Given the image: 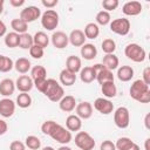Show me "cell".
Listing matches in <instances>:
<instances>
[{"label": "cell", "instance_id": "cell-1", "mask_svg": "<svg viewBox=\"0 0 150 150\" xmlns=\"http://www.w3.org/2000/svg\"><path fill=\"white\" fill-rule=\"evenodd\" d=\"M41 131H42V134L50 136L55 142H57L62 145L68 144L73 139V135L69 130H67L64 127H62L61 124H59L52 120L45 121L42 123Z\"/></svg>", "mask_w": 150, "mask_h": 150}, {"label": "cell", "instance_id": "cell-2", "mask_svg": "<svg viewBox=\"0 0 150 150\" xmlns=\"http://www.w3.org/2000/svg\"><path fill=\"white\" fill-rule=\"evenodd\" d=\"M35 88L52 102H59L64 96L63 87L54 79H47L43 83L39 84Z\"/></svg>", "mask_w": 150, "mask_h": 150}, {"label": "cell", "instance_id": "cell-3", "mask_svg": "<svg viewBox=\"0 0 150 150\" xmlns=\"http://www.w3.org/2000/svg\"><path fill=\"white\" fill-rule=\"evenodd\" d=\"M129 95L131 98H134L135 101H137L139 103H149L150 102V88L141 79L132 82V84L129 89Z\"/></svg>", "mask_w": 150, "mask_h": 150}, {"label": "cell", "instance_id": "cell-4", "mask_svg": "<svg viewBox=\"0 0 150 150\" xmlns=\"http://www.w3.org/2000/svg\"><path fill=\"white\" fill-rule=\"evenodd\" d=\"M124 54L129 60H131V61H134L136 63L143 62L145 60V57H146L145 49L143 47H141L138 43H129V45H127L125 48H124Z\"/></svg>", "mask_w": 150, "mask_h": 150}, {"label": "cell", "instance_id": "cell-5", "mask_svg": "<svg viewBox=\"0 0 150 150\" xmlns=\"http://www.w3.org/2000/svg\"><path fill=\"white\" fill-rule=\"evenodd\" d=\"M75 145L81 150H93L95 148V139L87 131H77L75 135Z\"/></svg>", "mask_w": 150, "mask_h": 150}, {"label": "cell", "instance_id": "cell-6", "mask_svg": "<svg viewBox=\"0 0 150 150\" xmlns=\"http://www.w3.org/2000/svg\"><path fill=\"white\" fill-rule=\"evenodd\" d=\"M41 25L47 30H54L59 26V14L54 9H47L41 14Z\"/></svg>", "mask_w": 150, "mask_h": 150}, {"label": "cell", "instance_id": "cell-7", "mask_svg": "<svg viewBox=\"0 0 150 150\" xmlns=\"http://www.w3.org/2000/svg\"><path fill=\"white\" fill-rule=\"evenodd\" d=\"M114 123L120 129H125L130 124V112L125 107H118L114 112Z\"/></svg>", "mask_w": 150, "mask_h": 150}, {"label": "cell", "instance_id": "cell-8", "mask_svg": "<svg viewBox=\"0 0 150 150\" xmlns=\"http://www.w3.org/2000/svg\"><path fill=\"white\" fill-rule=\"evenodd\" d=\"M94 73H95V80L102 84L104 82H108V81H114V74L111 70L107 69L102 63H96L94 66H91Z\"/></svg>", "mask_w": 150, "mask_h": 150}, {"label": "cell", "instance_id": "cell-9", "mask_svg": "<svg viewBox=\"0 0 150 150\" xmlns=\"http://www.w3.org/2000/svg\"><path fill=\"white\" fill-rule=\"evenodd\" d=\"M110 30L117 35H127L130 32V21L125 18H118L110 21Z\"/></svg>", "mask_w": 150, "mask_h": 150}, {"label": "cell", "instance_id": "cell-10", "mask_svg": "<svg viewBox=\"0 0 150 150\" xmlns=\"http://www.w3.org/2000/svg\"><path fill=\"white\" fill-rule=\"evenodd\" d=\"M40 16H41V11L36 6H27L20 12V19L23 20L26 23L33 22L38 20Z\"/></svg>", "mask_w": 150, "mask_h": 150}, {"label": "cell", "instance_id": "cell-11", "mask_svg": "<svg viewBox=\"0 0 150 150\" xmlns=\"http://www.w3.org/2000/svg\"><path fill=\"white\" fill-rule=\"evenodd\" d=\"M94 108L102 115H109L114 111V104L110 100L104 97H97L94 101Z\"/></svg>", "mask_w": 150, "mask_h": 150}, {"label": "cell", "instance_id": "cell-12", "mask_svg": "<svg viewBox=\"0 0 150 150\" xmlns=\"http://www.w3.org/2000/svg\"><path fill=\"white\" fill-rule=\"evenodd\" d=\"M30 79L35 87L43 83L47 80V70L43 66H34L30 69Z\"/></svg>", "mask_w": 150, "mask_h": 150}, {"label": "cell", "instance_id": "cell-13", "mask_svg": "<svg viewBox=\"0 0 150 150\" xmlns=\"http://www.w3.org/2000/svg\"><path fill=\"white\" fill-rule=\"evenodd\" d=\"M50 41H52V45L57 48V49H63L68 46L69 43V39H68V35L62 32V30H56L50 36Z\"/></svg>", "mask_w": 150, "mask_h": 150}, {"label": "cell", "instance_id": "cell-14", "mask_svg": "<svg viewBox=\"0 0 150 150\" xmlns=\"http://www.w3.org/2000/svg\"><path fill=\"white\" fill-rule=\"evenodd\" d=\"M15 107H16L15 102L8 97L0 100V115L5 118L13 116V114L15 112Z\"/></svg>", "mask_w": 150, "mask_h": 150}, {"label": "cell", "instance_id": "cell-15", "mask_svg": "<svg viewBox=\"0 0 150 150\" xmlns=\"http://www.w3.org/2000/svg\"><path fill=\"white\" fill-rule=\"evenodd\" d=\"M75 111H76L75 115H77L81 120H88L93 115V105L88 101H82L79 104H76Z\"/></svg>", "mask_w": 150, "mask_h": 150}, {"label": "cell", "instance_id": "cell-16", "mask_svg": "<svg viewBox=\"0 0 150 150\" xmlns=\"http://www.w3.org/2000/svg\"><path fill=\"white\" fill-rule=\"evenodd\" d=\"M33 87H34L33 80L28 75H20L15 81V88L20 93H28L33 89Z\"/></svg>", "mask_w": 150, "mask_h": 150}, {"label": "cell", "instance_id": "cell-17", "mask_svg": "<svg viewBox=\"0 0 150 150\" xmlns=\"http://www.w3.org/2000/svg\"><path fill=\"white\" fill-rule=\"evenodd\" d=\"M142 9H143V6L139 1H128L122 7L123 14H125L128 16H136V15L141 14Z\"/></svg>", "mask_w": 150, "mask_h": 150}, {"label": "cell", "instance_id": "cell-18", "mask_svg": "<svg viewBox=\"0 0 150 150\" xmlns=\"http://www.w3.org/2000/svg\"><path fill=\"white\" fill-rule=\"evenodd\" d=\"M68 39H69V43L73 45L74 47H82L86 43V36L83 30L81 29H73L68 35Z\"/></svg>", "mask_w": 150, "mask_h": 150}, {"label": "cell", "instance_id": "cell-19", "mask_svg": "<svg viewBox=\"0 0 150 150\" xmlns=\"http://www.w3.org/2000/svg\"><path fill=\"white\" fill-rule=\"evenodd\" d=\"M59 107L64 112H71L76 108V100L71 95H64L59 101Z\"/></svg>", "mask_w": 150, "mask_h": 150}, {"label": "cell", "instance_id": "cell-20", "mask_svg": "<svg viewBox=\"0 0 150 150\" xmlns=\"http://www.w3.org/2000/svg\"><path fill=\"white\" fill-rule=\"evenodd\" d=\"M116 150H141L139 146L129 137H120L115 143Z\"/></svg>", "mask_w": 150, "mask_h": 150}, {"label": "cell", "instance_id": "cell-21", "mask_svg": "<svg viewBox=\"0 0 150 150\" xmlns=\"http://www.w3.org/2000/svg\"><path fill=\"white\" fill-rule=\"evenodd\" d=\"M59 80H60V83L61 86H64V87H70L75 83L76 81V74L75 73H71L70 70L68 69H62L60 71V75H59Z\"/></svg>", "mask_w": 150, "mask_h": 150}, {"label": "cell", "instance_id": "cell-22", "mask_svg": "<svg viewBox=\"0 0 150 150\" xmlns=\"http://www.w3.org/2000/svg\"><path fill=\"white\" fill-rule=\"evenodd\" d=\"M15 82L12 79H4L0 82V95L8 97L14 94L15 91Z\"/></svg>", "mask_w": 150, "mask_h": 150}, {"label": "cell", "instance_id": "cell-23", "mask_svg": "<svg viewBox=\"0 0 150 150\" xmlns=\"http://www.w3.org/2000/svg\"><path fill=\"white\" fill-rule=\"evenodd\" d=\"M82 128V120L77 115H68L66 118V129L71 131H80Z\"/></svg>", "mask_w": 150, "mask_h": 150}, {"label": "cell", "instance_id": "cell-24", "mask_svg": "<svg viewBox=\"0 0 150 150\" xmlns=\"http://www.w3.org/2000/svg\"><path fill=\"white\" fill-rule=\"evenodd\" d=\"M66 69L70 70L71 73H79L82 69V62L81 59L76 55H70L66 60Z\"/></svg>", "mask_w": 150, "mask_h": 150}, {"label": "cell", "instance_id": "cell-25", "mask_svg": "<svg viewBox=\"0 0 150 150\" xmlns=\"http://www.w3.org/2000/svg\"><path fill=\"white\" fill-rule=\"evenodd\" d=\"M80 53H81V56H82L84 60L90 61V60H94V59L96 57V55H97V49H96V47H95L93 43H84V45L81 47Z\"/></svg>", "mask_w": 150, "mask_h": 150}, {"label": "cell", "instance_id": "cell-26", "mask_svg": "<svg viewBox=\"0 0 150 150\" xmlns=\"http://www.w3.org/2000/svg\"><path fill=\"white\" fill-rule=\"evenodd\" d=\"M117 79L122 82H128L134 77V69L130 66H121L117 68Z\"/></svg>", "mask_w": 150, "mask_h": 150}, {"label": "cell", "instance_id": "cell-27", "mask_svg": "<svg viewBox=\"0 0 150 150\" xmlns=\"http://www.w3.org/2000/svg\"><path fill=\"white\" fill-rule=\"evenodd\" d=\"M101 91L105 98H112L117 94V88L114 83V81H108L101 84Z\"/></svg>", "mask_w": 150, "mask_h": 150}, {"label": "cell", "instance_id": "cell-28", "mask_svg": "<svg viewBox=\"0 0 150 150\" xmlns=\"http://www.w3.org/2000/svg\"><path fill=\"white\" fill-rule=\"evenodd\" d=\"M14 68L18 73L25 75L27 74L30 69H32V64H30V61L26 57H19L15 62H14Z\"/></svg>", "mask_w": 150, "mask_h": 150}, {"label": "cell", "instance_id": "cell-29", "mask_svg": "<svg viewBox=\"0 0 150 150\" xmlns=\"http://www.w3.org/2000/svg\"><path fill=\"white\" fill-rule=\"evenodd\" d=\"M102 64L109 69V70H114V69H117L118 68V64H120V60L118 57L115 55V54H105L103 56V60H102Z\"/></svg>", "mask_w": 150, "mask_h": 150}, {"label": "cell", "instance_id": "cell-30", "mask_svg": "<svg viewBox=\"0 0 150 150\" xmlns=\"http://www.w3.org/2000/svg\"><path fill=\"white\" fill-rule=\"evenodd\" d=\"M33 43L45 49L49 45V36L45 32H36L33 35Z\"/></svg>", "mask_w": 150, "mask_h": 150}, {"label": "cell", "instance_id": "cell-31", "mask_svg": "<svg viewBox=\"0 0 150 150\" xmlns=\"http://www.w3.org/2000/svg\"><path fill=\"white\" fill-rule=\"evenodd\" d=\"M83 33H84L86 39L94 40V39H96L100 35V28H98V26L95 22H89V23L86 25Z\"/></svg>", "mask_w": 150, "mask_h": 150}, {"label": "cell", "instance_id": "cell-32", "mask_svg": "<svg viewBox=\"0 0 150 150\" xmlns=\"http://www.w3.org/2000/svg\"><path fill=\"white\" fill-rule=\"evenodd\" d=\"M11 27L13 28V32H15L18 34H23V33H27L28 23H26L20 18H18V19H13L11 21Z\"/></svg>", "mask_w": 150, "mask_h": 150}, {"label": "cell", "instance_id": "cell-33", "mask_svg": "<svg viewBox=\"0 0 150 150\" xmlns=\"http://www.w3.org/2000/svg\"><path fill=\"white\" fill-rule=\"evenodd\" d=\"M20 42V34L15 33V32H9L6 33L5 35V45L9 48H15L19 46Z\"/></svg>", "mask_w": 150, "mask_h": 150}, {"label": "cell", "instance_id": "cell-34", "mask_svg": "<svg viewBox=\"0 0 150 150\" xmlns=\"http://www.w3.org/2000/svg\"><path fill=\"white\" fill-rule=\"evenodd\" d=\"M80 79L83 83H91L95 80V73L91 67H84L80 70Z\"/></svg>", "mask_w": 150, "mask_h": 150}, {"label": "cell", "instance_id": "cell-35", "mask_svg": "<svg viewBox=\"0 0 150 150\" xmlns=\"http://www.w3.org/2000/svg\"><path fill=\"white\" fill-rule=\"evenodd\" d=\"M15 104L19 105L22 109H26V108L30 107V104H32V97H30V95L28 93H20L16 96Z\"/></svg>", "mask_w": 150, "mask_h": 150}, {"label": "cell", "instance_id": "cell-36", "mask_svg": "<svg viewBox=\"0 0 150 150\" xmlns=\"http://www.w3.org/2000/svg\"><path fill=\"white\" fill-rule=\"evenodd\" d=\"M14 68V62L11 57L0 54V73H8Z\"/></svg>", "mask_w": 150, "mask_h": 150}, {"label": "cell", "instance_id": "cell-37", "mask_svg": "<svg viewBox=\"0 0 150 150\" xmlns=\"http://www.w3.org/2000/svg\"><path fill=\"white\" fill-rule=\"evenodd\" d=\"M25 145L30 150H39L41 148V141L34 135H29L25 139Z\"/></svg>", "mask_w": 150, "mask_h": 150}, {"label": "cell", "instance_id": "cell-38", "mask_svg": "<svg viewBox=\"0 0 150 150\" xmlns=\"http://www.w3.org/2000/svg\"><path fill=\"white\" fill-rule=\"evenodd\" d=\"M33 35H30L29 33H23L20 34V42H19V47L22 49H28L33 46Z\"/></svg>", "mask_w": 150, "mask_h": 150}, {"label": "cell", "instance_id": "cell-39", "mask_svg": "<svg viewBox=\"0 0 150 150\" xmlns=\"http://www.w3.org/2000/svg\"><path fill=\"white\" fill-rule=\"evenodd\" d=\"M101 48L105 54H114L116 50V42L112 39H104L101 43Z\"/></svg>", "mask_w": 150, "mask_h": 150}, {"label": "cell", "instance_id": "cell-40", "mask_svg": "<svg viewBox=\"0 0 150 150\" xmlns=\"http://www.w3.org/2000/svg\"><path fill=\"white\" fill-rule=\"evenodd\" d=\"M96 25H101V26H105L108 23H110V20H111V16H110V13L109 12H105V11H100L97 14H96Z\"/></svg>", "mask_w": 150, "mask_h": 150}, {"label": "cell", "instance_id": "cell-41", "mask_svg": "<svg viewBox=\"0 0 150 150\" xmlns=\"http://www.w3.org/2000/svg\"><path fill=\"white\" fill-rule=\"evenodd\" d=\"M43 54H45L43 48H41V47H39V46L33 45V46L29 48V55H30L33 59L39 60V59H41V57L43 56Z\"/></svg>", "mask_w": 150, "mask_h": 150}, {"label": "cell", "instance_id": "cell-42", "mask_svg": "<svg viewBox=\"0 0 150 150\" xmlns=\"http://www.w3.org/2000/svg\"><path fill=\"white\" fill-rule=\"evenodd\" d=\"M120 2L118 0H103L102 1V7L104 8L103 11L105 12H110V11H114L118 7Z\"/></svg>", "mask_w": 150, "mask_h": 150}, {"label": "cell", "instance_id": "cell-43", "mask_svg": "<svg viewBox=\"0 0 150 150\" xmlns=\"http://www.w3.org/2000/svg\"><path fill=\"white\" fill-rule=\"evenodd\" d=\"M100 150H116V146H115V143H112L109 139H105L101 143Z\"/></svg>", "mask_w": 150, "mask_h": 150}, {"label": "cell", "instance_id": "cell-44", "mask_svg": "<svg viewBox=\"0 0 150 150\" xmlns=\"http://www.w3.org/2000/svg\"><path fill=\"white\" fill-rule=\"evenodd\" d=\"M9 150H26V145L21 141H13L9 144Z\"/></svg>", "mask_w": 150, "mask_h": 150}, {"label": "cell", "instance_id": "cell-45", "mask_svg": "<svg viewBox=\"0 0 150 150\" xmlns=\"http://www.w3.org/2000/svg\"><path fill=\"white\" fill-rule=\"evenodd\" d=\"M145 84L150 86V67H145L143 70V76L141 79Z\"/></svg>", "mask_w": 150, "mask_h": 150}, {"label": "cell", "instance_id": "cell-46", "mask_svg": "<svg viewBox=\"0 0 150 150\" xmlns=\"http://www.w3.org/2000/svg\"><path fill=\"white\" fill-rule=\"evenodd\" d=\"M57 0H42L41 1V4L45 6V7H47L48 9H53L56 5H57Z\"/></svg>", "mask_w": 150, "mask_h": 150}, {"label": "cell", "instance_id": "cell-47", "mask_svg": "<svg viewBox=\"0 0 150 150\" xmlns=\"http://www.w3.org/2000/svg\"><path fill=\"white\" fill-rule=\"evenodd\" d=\"M7 130H8V125H7L6 121H4V120L0 118V136L5 135L7 132Z\"/></svg>", "mask_w": 150, "mask_h": 150}, {"label": "cell", "instance_id": "cell-48", "mask_svg": "<svg viewBox=\"0 0 150 150\" xmlns=\"http://www.w3.org/2000/svg\"><path fill=\"white\" fill-rule=\"evenodd\" d=\"M9 5L13 7H21L25 5V0H9Z\"/></svg>", "mask_w": 150, "mask_h": 150}, {"label": "cell", "instance_id": "cell-49", "mask_svg": "<svg viewBox=\"0 0 150 150\" xmlns=\"http://www.w3.org/2000/svg\"><path fill=\"white\" fill-rule=\"evenodd\" d=\"M6 32H7V27H6L5 22L2 20H0V38L1 36H5L6 35Z\"/></svg>", "mask_w": 150, "mask_h": 150}, {"label": "cell", "instance_id": "cell-50", "mask_svg": "<svg viewBox=\"0 0 150 150\" xmlns=\"http://www.w3.org/2000/svg\"><path fill=\"white\" fill-rule=\"evenodd\" d=\"M149 118H150V114H146V115H145V118H144V124H145V128H146V129H150Z\"/></svg>", "mask_w": 150, "mask_h": 150}, {"label": "cell", "instance_id": "cell-51", "mask_svg": "<svg viewBox=\"0 0 150 150\" xmlns=\"http://www.w3.org/2000/svg\"><path fill=\"white\" fill-rule=\"evenodd\" d=\"M149 143H150V138L148 137V138L145 139V143H144V148H145V150H150V145H149Z\"/></svg>", "mask_w": 150, "mask_h": 150}, {"label": "cell", "instance_id": "cell-52", "mask_svg": "<svg viewBox=\"0 0 150 150\" xmlns=\"http://www.w3.org/2000/svg\"><path fill=\"white\" fill-rule=\"evenodd\" d=\"M57 150H71V148H69V146H67V145H61Z\"/></svg>", "mask_w": 150, "mask_h": 150}, {"label": "cell", "instance_id": "cell-53", "mask_svg": "<svg viewBox=\"0 0 150 150\" xmlns=\"http://www.w3.org/2000/svg\"><path fill=\"white\" fill-rule=\"evenodd\" d=\"M4 4H5V1L4 0H0V14L4 12Z\"/></svg>", "mask_w": 150, "mask_h": 150}, {"label": "cell", "instance_id": "cell-54", "mask_svg": "<svg viewBox=\"0 0 150 150\" xmlns=\"http://www.w3.org/2000/svg\"><path fill=\"white\" fill-rule=\"evenodd\" d=\"M41 150H55L53 146H50V145H47V146H45V148H42Z\"/></svg>", "mask_w": 150, "mask_h": 150}]
</instances>
